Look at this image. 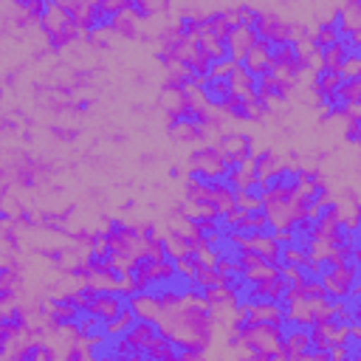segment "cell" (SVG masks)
<instances>
[{
  "mask_svg": "<svg viewBox=\"0 0 361 361\" xmlns=\"http://www.w3.org/2000/svg\"><path fill=\"white\" fill-rule=\"evenodd\" d=\"M197 87H200V96H203V102H206L209 110H226V104H228L231 96H234L228 79H212V76H203V79L197 82Z\"/></svg>",
  "mask_w": 361,
  "mask_h": 361,
  "instance_id": "7a4b0ae2",
  "label": "cell"
},
{
  "mask_svg": "<svg viewBox=\"0 0 361 361\" xmlns=\"http://www.w3.org/2000/svg\"><path fill=\"white\" fill-rule=\"evenodd\" d=\"M217 147H220L223 158L237 161V164L257 155V152H254V141H251L245 133H223V135L217 138Z\"/></svg>",
  "mask_w": 361,
  "mask_h": 361,
  "instance_id": "3957f363",
  "label": "cell"
},
{
  "mask_svg": "<svg viewBox=\"0 0 361 361\" xmlns=\"http://www.w3.org/2000/svg\"><path fill=\"white\" fill-rule=\"evenodd\" d=\"M257 42H259V37H257V31L248 28V25H237V28L228 34V48H231V56L237 59V65L245 59V54H248Z\"/></svg>",
  "mask_w": 361,
  "mask_h": 361,
  "instance_id": "277c9868",
  "label": "cell"
},
{
  "mask_svg": "<svg viewBox=\"0 0 361 361\" xmlns=\"http://www.w3.org/2000/svg\"><path fill=\"white\" fill-rule=\"evenodd\" d=\"M254 31H257L259 39H265V42H271V45H276V42H290V23L282 20V17H279L276 11H271V8H259V20H257Z\"/></svg>",
  "mask_w": 361,
  "mask_h": 361,
  "instance_id": "6da1fadb",
  "label": "cell"
}]
</instances>
